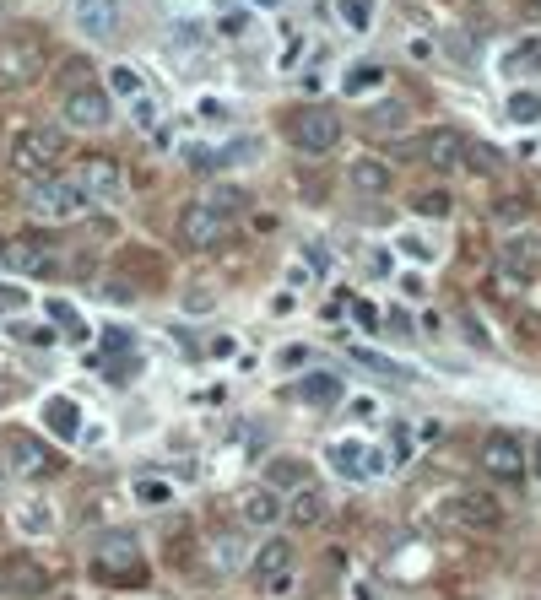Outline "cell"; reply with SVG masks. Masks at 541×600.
<instances>
[{"mask_svg":"<svg viewBox=\"0 0 541 600\" xmlns=\"http://www.w3.org/2000/svg\"><path fill=\"white\" fill-rule=\"evenodd\" d=\"M44 422H49V433L55 438H76L82 428H76V422H82V406H76L71 395H49L44 400Z\"/></svg>","mask_w":541,"mask_h":600,"instance_id":"22","label":"cell"},{"mask_svg":"<svg viewBox=\"0 0 541 600\" xmlns=\"http://www.w3.org/2000/svg\"><path fill=\"white\" fill-rule=\"evenodd\" d=\"M65 125H76V130H109L114 125V98L103 87H76V92H65Z\"/></svg>","mask_w":541,"mask_h":600,"instance_id":"8","label":"cell"},{"mask_svg":"<svg viewBox=\"0 0 541 600\" xmlns=\"http://www.w3.org/2000/svg\"><path fill=\"white\" fill-rule=\"evenodd\" d=\"M255 6H260V11H276V6H282V0H255Z\"/></svg>","mask_w":541,"mask_h":600,"instance_id":"46","label":"cell"},{"mask_svg":"<svg viewBox=\"0 0 541 600\" xmlns=\"http://www.w3.org/2000/svg\"><path fill=\"white\" fill-rule=\"evenodd\" d=\"M525 471H536V482H541V438L531 444V460H525Z\"/></svg>","mask_w":541,"mask_h":600,"instance_id":"44","label":"cell"},{"mask_svg":"<svg viewBox=\"0 0 541 600\" xmlns=\"http://www.w3.org/2000/svg\"><path fill=\"white\" fill-rule=\"evenodd\" d=\"M201 206H211V211H217L222 222H228L233 211H244V206H249V195L239 190V184H217V190H211V195L201 200Z\"/></svg>","mask_w":541,"mask_h":600,"instance_id":"32","label":"cell"},{"mask_svg":"<svg viewBox=\"0 0 541 600\" xmlns=\"http://www.w3.org/2000/svg\"><path fill=\"white\" fill-rule=\"evenodd\" d=\"M109 92H114V98H125V103H136V98H147V82H141L136 65H114V71H109Z\"/></svg>","mask_w":541,"mask_h":600,"instance_id":"30","label":"cell"},{"mask_svg":"<svg viewBox=\"0 0 541 600\" xmlns=\"http://www.w3.org/2000/svg\"><path fill=\"white\" fill-rule=\"evenodd\" d=\"M466 146H471V141L460 136V130L439 125V130H428V136H422V163L439 168V173H450V168L466 163Z\"/></svg>","mask_w":541,"mask_h":600,"instance_id":"14","label":"cell"},{"mask_svg":"<svg viewBox=\"0 0 541 600\" xmlns=\"http://www.w3.org/2000/svg\"><path fill=\"white\" fill-rule=\"evenodd\" d=\"M211 568H217V573H233V568H244V536H233V530H222V536H211Z\"/></svg>","mask_w":541,"mask_h":600,"instance_id":"24","label":"cell"},{"mask_svg":"<svg viewBox=\"0 0 541 600\" xmlns=\"http://www.w3.org/2000/svg\"><path fill=\"white\" fill-rule=\"evenodd\" d=\"M6 255H11V265H17V271H28V276L55 271V255H49V249H38V244H11Z\"/></svg>","mask_w":541,"mask_h":600,"instance_id":"29","label":"cell"},{"mask_svg":"<svg viewBox=\"0 0 541 600\" xmlns=\"http://www.w3.org/2000/svg\"><path fill=\"white\" fill-rule=\"evenodd\" d=\"M385 87V65H352L347 76H341V92H347V98H368V92H379Z\"/></svg>","mask_w":541,"mask_h":600,"instance_id":"23","label":"cell"},{"mask_svg":"<svg viewBox=\"0 0 541 600\" xmlns=\"http://www.w3.org/2000/svg\"><path fill=\"white\" fill-rule=\"evenodd\" d=\"M168 44L201 49L206 44V17H174V22H168Z\"/></svg>","mask_w":541,"mask_h":600,"instance_id":"31","label":"cell"},{"mask_svg":"<svg viewBox=\"0 0 541 600\" xmlns=\"http://www.w3.org/2000/svg\"><path fill=\"white\" fill-rule=\"evenodd\" d=\"M412 211H417V217L444 222V217L455 211V200H450V190H417V195H412Z\"/></svg>","mask_w":541,"mask_h":600,"instance_id":"33","label":"cell"},{"mask_svg":"<svg viewBox=\"0 0 541 600\" xmlns=\"http://www.w3.org/2000/svg\"><path fill=\"white\" fill-rule=\"evenodd\" d=\"M60 152H65V130H55V125H33V130H17V136H11L6 163L17 168L22 179H44V173L60 163Z\"/></svg>","mask_w":541,"mask_h":600,"instance_id":"1","label":"cell"},{"mask_svg":"<svg viewBox=\"0 0 541 600\" xmlns=\"http://www.w3.org/2000/svg\"><path fill=\"white\" fill-rule=\"evenodd\" d=\"M303 260H309V276H325V271H331V255H325V244H303Z\"/></svg>","mask_w":541,"mask_h":600,"instance_id":"38","label":"cell"},{"mask_svg":"<svg viewBox=\"0 0 541 600\" xmlns=\"http://www.w3.org/2000/svg\"><path fill=\"white\" fill-rule=\"evenodd\" d=\"M347 395V379L341 373H309V379H298V400L303 406H336V400Z\"/></svg>","mask_w":541,"mask_h":600,"instance_id":"21","label":"cell"},{"mask_svg":"<svg viewBox=\"0 0 541 600\" xmlns=\"http://www.w3.org/2000/svg\"><path fill=\"white\" fill-rule=\"evenodd\" d=\"M482 471L493 476V482H520L525 476V449L514 433H487L482 438Z\"/></svg>","mask_w":541,"mask_h":600,"instance_id":"10","label":"cell"},{"mask_svg":"<svg viewBox=\"0 0 541 600\" xmlns=\"http://www.w3.org/2000/svg\"><path fill=\"white\" fill-rule=\"evenodd\" d=\"M368 130H374V136H401L406 130V103H374V109H368Z\"/></svg>","mask_w":541,"mask_h":600,"instance_id":"28","label":"cell"},{"mask_svg":"<svg viewBox=\"0 0 541 600\" xmlns=\"http://www.w3.org/2000/svg\"><path fill=\"white\" fill-rule=\"evenodd\" d=\"M136 498H141V503H168V498H174V487H163V482H136Z\"/></svg>","mask_w":541,"mask_h":600,"instance_id":"40","label":"cell"},{"mask_svg":"<svg viewBox=\"0 0 541 600\" xmlns=\"http://www.w3.org/2000/svg\"><path fill=\"white\" fill-rule=\"evenodd\" d=\"M44 44L33 33H6L0 38V92H17V87H33L44 76Z\"/></svg>","mask_w":541,"mask_h":600,"instance_id":"3","label":"cell"},{"mask_svg":"<svg viewBox=\"0 0 541 600\" xmlns=\"http://www.w3.org/2000/svg\"><path fill=\"white\" fill-rule=\"evenodd\" d=\"M504 114L514 119V125H536L541 119V92H509Z\"/></svg>","mask_w":541,"mask_h":600,"instance_id":"35","label":"cell"},{"mask_svg":"<svg viewBox=\"0 0 541 600\" xmlns=\"http://www.w3.org/2000/svg\"><path fill=\"white\" fill-rule=\"evenodd\" d=\"M374 411H379V406H374L368 395H358V400H352V417H374Z\"/></svg>","mask_w":541,"mask_h":600,"instance_id":"43","label":"cell"},{"mask_svg":"<svg viewBox=\"0 0 541 600\" xmlns=\"http://www.w3.org/2000/svg\"><path fill=\"white\" fill-rule=\"evenodd\" d=\"M125 22L120 0H71V28L87 38V44H114Z\"/></svg>","mask_w":541,"mask_h":600,"instance_id":"5","label":"cell"},{"mask_svg":"<svg viewBox=\"0 0 541 600\" xmlns=\"http://www.w3.org/2000/svg\"><path fill=\"white\" fill-rule=\"evenodd\" d=\"M352 600H374V590H368V584H358V590H352Z\"/></svg>","mask_w":541,"mask_h":600,"instance_id":"45","label":"cell"},{"mask_svg":"<svg viewBox=\"0 0 541 600\" xmlns=\"http://www.w3.org/2000/svg\"><path fill=\"white\" fill-rule=\"evenodd\" d=\"M222 233H228V222H222L211 206H201V200H190V206L179 211V238H184L190 249H211Z\"/></svg>","mask_w":541,"mask_h":600,"instance_id":"13","label":"cell"},{"mask_svg":"<svg viewBox=\"0 0 541 600\" xmlns=\"http://www.w3.org/2000/svg\"><path fill=\"white\" fill-rule=\"evenodd\" d=\"M444 519H455L460 530H504V509H498V498L471 492V487L444 498Z\"/></svg>","mask_w":541,"mask_h":600,"instance_id":"7","label":"cell"},{"mask_svg":"<svg viewBox=\"0 0 541 600\" xmlns=\"http://www.w3.org/2000/svg\"><path fill=\"white\" fill-rule=\"evenodd\" d=\"M336 17L347 22V33H368L374 28V0H336Z\"/></svg>","mask_w":541,"mask_h":600,"instance_id":"34","label":"cell"},{"mask_svg":"<svg viewBox=\"0 0 541 600\" xmlns=\"http://www.w3.org/2000/svg\"><path fill=\"white\" fill-rule=\"evenodd\" d=\"M325 460H331L341 476H352V482H363V444H352V438H336V444L325 449Z\"/></svg>","mask_w":541,"mask_h":600,"instance_id":"26","label":"cell"},{"mask_svg":"<svg viewBox=\"0 0 541 600\" xmlns=\"http://www.w3.org/2000/svg\"><path fill=\"white\" fill-rule=\"evenodd\" d=\"M17 530H22V536H49V530H55V509L38 503V498H28L17 509Z\"/></svg>","mask_w":541,"mask_h":600,"instance_id":"27","label":"cell"},{"mask_svg":"<svg viewBox=\"0 0 541 600\" xmlns=\"http://www.w3.org/2000/svg\"><path fill=\"white\" fill-rule=\"evenodd\" d=\"M390 163H379V157H352L347 163V184L358 195H390Z\"/></svg>","mask_w":541,"mask_h":600,"instance_id":"18","label":"cell"},{"mask_svg":"<svg viewBox=\"0 0 541 600\" xmlns=\"http://www.w3.org/2000/svg\"><path fill=\"white\" fill-rule=\"evenodd\" d=\"M195 157H201L195 168H244V163H255V157H260V141L255 136H239V141H222V146L195 152Z\"/></svg>","mask_w":541,"mask_h":600,"instance_id":"19","label":"cell"},{"mask_svg":"<svg viewBox=\"0 0 541 600\" xmlns=\"http://www.w3.org/2000/svg\"><path fill=\"white\" fill-rule=\"evenodd\" d=\"M498 265H504L509 276H536L541 271V228H520L504 238V249H498Z\"/></svg>","mask_w":541,"mask_h":600,"instance_id":"12","label":"cell"},{"mask_svg":"<svg viewBox=\"0 0 541 600\" xmlns=\"http://www.w3.org/2000/svg\"><path fill=\"white\" fill-rule=\"evenodd\" d=\"M76 190L87 195V206H114V200L125 195V173H120V163H114V157H87L82 168H76Z\"/></svg>","mask_w":541,"mask_h":600,"instance_id":"6","label":"cell"},{"mask_svg":"<svg viewBox=\"0 0 541 600\" xmlns=\"http://www.w3.org/2000/svg\"><path fill=\"white\" fill-rule=\"evenodd\" d=\"M336 141H341V119H336L331 109H303V114L293 119V146H298V152L325 157Z\"/></svg>","mask_w":541,"mask_h":600,"instance_id":"9","label":"cell"},{"mask_svg":"<svg viewBox=\"0 0 541 600\" xmlns=\"http://www.w3.org/2000/svg\"><path fill=\"white\" fill-rule=\"evenodd\" d=\"M0 460H6V471H17V476H44L49 465H55V460H49V449H44V438L17 433V428L0 438Z\"/></svg>","mask_w":541,"mask_h":600,"instance_id":"11","label":"cell"},{"mask_svg":"<svg viewBox=\"0 0 541 600\" xmlns=\"http://www.w3.org/2000/svg\"><path fill=\"white\" fill-rule=\"evenodd\" d=\"M0 590H11V595H44L49 590V573H44V563H33V557H6V563H0Z\"/></svg>","mask_w":541,"mask_h":600,"instance_id":"16","label":"cell"},{"mask_svg":"<svg viewBox=\"0 0 541 600\" xmlns=\"http://www.w3.org/2000/svg\"><path fill=\"white\" fill-rule=\"evenodd\" d=\"M287 568H293V546H287V541H266V546L255 552V573H260V584L276 579V573H287Z\"/></svg>","mask_w":541,"mask_h":600,"instance_id":"25","label":"cell"},{"mask_svg":"<svg viewBox=\"0 0 541 600\" xmlns=\"http://www.w3.org/2000/svg\"><path fill=\"white\" fill-rule=\"evenodd\" d=\"M82 211H87V195L76 190L71 179L44 173V179L28 184V217H33V222H76Z\"/></svg>","mask_w":541,"mask_h":600,"instance_id":"2","label":"cell"},{"mask_svg":"<svg viewBox=\"0 0 541 600\" xmlns=\"http://www.w3.org/2000/svg\"><path fill=\"white\" fill-rule=\"evenodd\" d=\"M92 568L103 579H141V541L130 530H103L92 541Z\"/></svg>","mask_w":541,"mask_h":600,"instance_id":"4","label":"cell"},{"mask_svg":"<svg viewBox=\"0 0 541 600\" xmlns=\"http://www.w3.org/2000/svg\"><path fill=\"white\" fill-rule=\"evenodd\" d=\"M239 519H244L249 530H271L276 519H287L282 492H276V487H249L244 498H239Z\"/></svg>","mask_w":541,"mask_h":600,"instance_id":"15","label":"cell"},{"mask_svg":"<svg viewBox=\"0 0 541 600\" xmlns=\"http://www.w3.org/2000/svg\"><path fill=\"white\" fill-rule=\"evenodd\" d=\"M385 471H395L385 449H363V476H385Z\"/></svg>","mask_w":541,"mask_h":600,"instance_id":"39","label":"cell"},{"mask_svg":"<svg viewBox=\"0 0 541 600\" xmlns=\"http://www.w3.org/2000/svg\"><path fill=\"white\" fill-rule=\"evenodd\" d=\"M401 249H406V255H412V260H422V265H428L433 255H439V249H428V244H422V238H401Z\"/></svg>","mask_w":541,"mask_h":600,"instance_id":"42","label":"cell"},{"mask_svg":"<svg viewBox=\"0 0 541 600\" xmlns=\"http://www.w3.org/2000/svg\"><path fill=\"white\" fill-rule=\"evenodd\" d=\"M347 357H352L358 368L379 373V379H395V384H412V379H417L412 363H401V357H390V352H374V346H347Z\"/></svg>","mask_w":541,"mask_h":600,"instance_id":"17","label":"cell"},{"mask_svg":"<svg viewBox=\"0 0 541 600\" xmlns=\"http://www.w3.org/2000/svg\"><path fill=\"white\" fill-rule=\"evenodd\" d=\"M17 309H28V292L11 287V282H0V314H17Z\"/></svg>","mask_w":541,"mask_h":600,"instance_id":"36","label":"cell"},{"mask_svg":"<svg viewBox=\"0 0 541 600\" xmlns=\"http://www.w3.org/2000/svg\"><path fill=\"white\" fill-rule=\"evenodd\" d=\"M17 341H28V346H55V330H49V325H17Z\"/></svg>","mask_w":541,"mask_h":600,"instance_id":"37","label":"cell"},{"mask_svg":"<svg viewBox=\"0 0 541 600\" xmlns=\"http://www.w3.org/2000/svg\"><path fill=\"white\" fill-rule=\"evenodd\" d=\"M287 503V519H298V525H325V514H331V498H325L314 482H303L293 498H282Z\"/></svg>","mask_w":541,"mask_h":600,"instance_id":"20","label":"cell"},{"mask_svg":"<svg viewBox=\"0 0 541 600\" xmlns=\"http://www.w3.org/2000/svg\"><path fill=\"white\" fill-rule=\"evenodd\" d=\"M49 319H55V325H65V330H82V319H76V309H71V303H49Z\"/></svg>","mask_w":541,"mask_h":600,"instance_id":"41","label":"cell"}]
</instances>
